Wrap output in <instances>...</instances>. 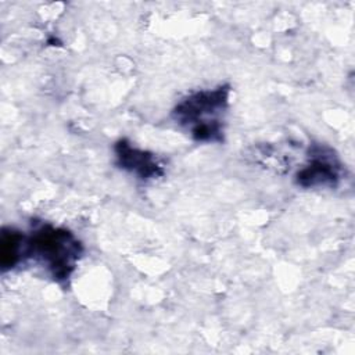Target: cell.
I'll return each mask as SVG.
<instances>
[{
	"label": "cell",
	"mask_w": 355,
	"mask_h": 355,
	"mask_svg": "<svg viewBox=\"0 0 355 355\" xmlns=\"http://www.w3.org/2000/svg\"><path fill=\"white\" fill-rule=\"evenodd\" d=\"M227 94L229 89L225 86L190 94L176 105V122L186 125L198 141L220 140V116L227 105Z\"/></svg>",
	"instance_id": "6da1fadb"
},
{
	"label": "cell",
	"mask_w": 355,
	"mask_h": 355,
	"mask_svg": "<svg viewBox=\"0 0 355 355\" xmlns=\"http://www.w3.org/2000/svg\"><path fill=\"white\" fill-rule=\"evenodd\" d=\"M28 252L46 265L55 279H67L80 255V244L68 230L43 226L31 237Z\"/></svg>",
	"instance_id": "7a4b0ae2"
},
{
	"label": "cell",
	"mask_w": 355,
	"mask_h": 355,
	"mask_svg": "<svg viewBox=\"0 0 355 355\" xmlns=\"http://www.w3.org/2000/svg\"><path fill=\"white\" fill-rule=\"evenodd\" d=\"M115 153H116L118 162L123 169L135 172L143 179L158 176L162 173L161 168L158 166V164L154 161L151 155L132 147L125 140H121L116 143Z\"/></svg>",
	"instance_id": "3957f363"
},
{
	"label": "cell",
	"mask_w": 355,
	"mask_h": 355,
	"mask_svg": "<svg viewBox=\"0 0 355 355\" xmlns=\"http://www.w3.org/2000/svg\"><path fill=\"white\" fill-rule=\"evenodd\" d=\"M338 179V171L333 161L327 159L324 155L313 158V161L298 172L297 180L304 187L334 184Z\"/></svg>",
	"instance_id": "277c9868"
},
{
	"label": "cell",
	"mask_w": 355,
	"mask_h": 355,
	"mask_svg": "<svg viewBox=\"0 0 355 355\" xmlns=\"http://www.w3.org/2000/svg\"><path fill=\"white\" fill-rule=\"evenodd\" d=\"M22 243H24V236H21L18 232L15 230L3 232L1 244H0V248H1L0 262L4 270L12 268L18 262L22 251Z\"/></svg>",
	"instance_id": "5b68a950"
}]
</instances>
